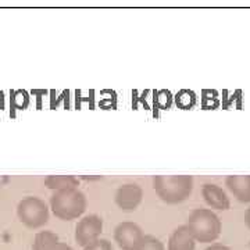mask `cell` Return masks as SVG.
<instances>
[{
    "label": "cell",
    "mask_w": 250,
    "mask_h": 250,
    "mask_svg": "<svg viewBox=\"0 0 250 250\" xmlns=\"http://www.w3.org/2000/svg\"><path fill=\"white\" fill-rule=\"evenodd\" d=\"M153 189L167 205H178L192 195V175H154Z\"/></svg>",
    "instance_id": "6da1fadb"
},
{
    "label": "cell",
    "mask_w": 250,
    "mask_h": 250,
    "mask_svg": "<svg viewBox=\"0 0 250 250\" xmlns=\"http://www.w3.org/2000/svg\"><path fill=\"white\" fill-rule=\"evenodd\" d=\"M88 206L86 196L77 189L56 190L50 197V208L53 214L62 221H71L85 213Z\"/></svg>",
    "instance_id": "7a4b0ae2"
},
{
    "label": "cell",
    "mask_w": 250,
    "mask_h": 250,
    "mask_svg": "<svg viewBox=\"0 0 250 250\" xmlns=\"http://www.w3.org/2000/svg\"><path fill=\"white\" fill-rule=\"evenodd\" d=\"M188 228L195 241L200 243H211L221 235L223 224L220 217L210 208H196L188 218Z\"/></svg>",
    "instance_id": "3957f363"
},
{
    "label": "cell",
    "mask_w": 250,
    "mask_h": 250,
    "mask_svg": "<svg viewBox=\"0 0 250 250\" xmlns=\"http://www.w3.org/2000/svg\"><path fill=\"white\" fill-rule=\"evenodd\" d=\"M17 215L21 224L29 229L45 227L49 221V207L45 200L35 196L24 197L17 206Z\"/></svg>",
    "instance_id": "277c9868"
},
{
    "label": "cell",
    "mask_w": 250,
    "mask_h": 250,
    "mask_svg": "<svg viewBox=\"0 0 250 250\" xmlns=\"http://www.w3.org/2000/svg\"><path fill=\"white\" fill-rule=\"evenodd\" d=\"M103 231V220L96 214L82 217L75 227V242L85 248L95 241L100 239Z\"/></svg>",
    "instance_id": "5b68a950"
},
{
    "label": "cell",
    "mask_w": 250,
    "mask_h": 250,
    "mask_svg": "<svg viewBox=\"0 0 250 250\" xmlns=\"http://www.w3.org/2000/svg\"><path fill=\"white\" fill-rule=\"evenodd\" d=\"M143 236L142 228L132 221L120 223L114 229V241L123 250H136Z\"/></svg>",
    "instance_id": "8992f818"
},
{
    "label": "cell",
    "mask_w": 250,
    "mask_h": 250,
    "mask_svg": "<svg viewBox=\"0 0 250 250\" xmlns=\"http://www.w3.org/2000/svg\"><path fill=\"white\" fill-rule=\"evenodd\" d=\"M143 199V190L142 188L138 184L129 182L124 184L117 189L116 196V205L123 210V211H134L136 210L139 205L142 203Z\"/></svg>",
    "instance_id": "52a82bcc"
},
{
    "label": "cell",
    "mask_w": 250,
    "mask_h": 250,
    "mask_svg": "<svg viewBox=\"0 0 250 250\" xmlns=\"http://www.w3.org/2000/svg\"><path fill=\"white\" fill-rule=\"evenodd\" d=\"M202 195L205 197V202L215 210H228L231 207L229 197L225 193L223 188L215 184H205L202 188Z\"/></svg>",
    "instance_id": "ba28073f"
},
{
    "label": "cell",
    "mask_w": 250,
    "mask_h": 250,
    "mask_svg": "<svg viewBox=\"0 0 250 250\" xmlns=\"http://www.w3.org/2000/svg\"><path fill=\"white\" fill-rule=\"evenodd\" d=\"M225 187L241 203H250V175H228Z\"/></svg>",
    "instance_id": "9c48e42d"
},
{
    "label": "cell",
    "mask_w": 250,
    "mask_h": 250,
    "mask_svg": "<svg viewBox=\"0 0 250 250\" xmlns=\"http://www.w3.org/2000/svg\"><path fill=\"white\" fill-rule=\"evenodd\" d=\"M196 241L188 225H181L175 228L168 239V250H195Z\"/></svg>",
    "instance_id": "30bf717a"
},
{
    "label": "cell",
    "mask_w": 250,
    "mask_h": 250,
    "mask_svg": "<svg viewBox=\"0 0 250 250\" xmlns=\"http://www.w3.org/2000/svg\"><path fill=\"white\" fill-rule=\"evenodd\" d=\"M32 250H74L67 243L60 242L59 236L52 231H41L35 235Z\"/></svg>",
    "instance_id": "8fae6325"
},
{
    "label": "cell",
    "mask_w": 250,
    "mask_h": 250,
    "mask_svg": "<svg viewBox=\"0 0 250 250\" xmlns=\"http://www.w3.org/2000/svg\"><path fill=\"white\" fill-rule=\"evenodd\" d=\"M78 185L80 181L74 175H49L45 178V187L54 192L62 189H77Z\"/></svg>",
    "instance_id": "7c38bea8"
},
{
    "label": "cell",
    "mask_w": 250,
    "mask_h": 250,
    "mask_svg": "<svg viewBox=\"0 0 250 250\" xmlns=\"http://www.w3.org/2000/svg\"><path fill=\"white\" fill-rule=\"evenodd\" d=\"M175 103L179 108L182 110H189L195 106L196 103V95L192 90L182 89L175 95Z\"/></svg>",
    "instance_id": "4fadbf2b"
},
{
    "label": "cell",
    "mask_w": 250,
    "mask_h": 250,
    "mask_svg": "<svg viewBox=\"0 0 250 250\" xmlns=\"http://www.w3.org/2000/svg\"><path fill=\"white\" fill-rule=\"evenodd\" d=\"M136 250H166V246L159 238L153 235H145Z\"/></svg>",
    "instance_id": "5bb4252c"
},
{
    "label": "cell",
    "mask_w": 250,
    "mask_h": 250,
    "mask_svg": "<svg viewBox=\"0 0 250 250\" xmlns=\"http://www.w3.org/2000/svg\"><path fill=\"white\" fill-rule=\"evenodd\" d=\"M83 250H113V246L107 239H98L88 246H85Z\"/></svg>",
    "instance_id": "9a60e30c"
},
{
    "label": "cell",
    "mask_w": 250,
    "mask_h": 250,
    "mask_svg": "<svg viewBox=\"0 0 250 250\" xmlns=\"http://www.w3.org/2000/svg\"><path fill=\"white\" fill-rule=\"evenodd\" d=\"M205 250H232L229 249L228 246H225L223 243H213V245H210L208 248H206Z\"/></svg>",
    "instance_id": "2e32d148"
},
{
    "label": "cell",
    "mask_w": 250,
    "mask_h": 250,
    "mask_svg": "<svg viewBox=\"0 0 250 250\" xmlns=\"http://www.w3.org/2000/svg\"><path fill=\"white\" fill-rule=\"evenodd\" d=\"M245 224H246V227L250 229V207L246 210V213H245Z\"/></svg>",
    "instance_id": "e0dca14e"
}]
</instances>
